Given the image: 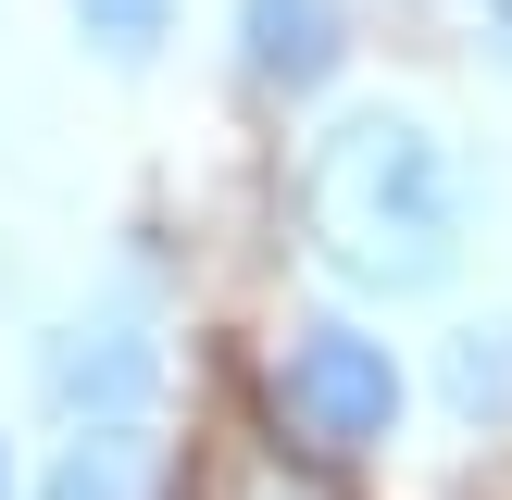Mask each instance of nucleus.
<instances>
[{"label": "nucleus", "instance_id": "obj_1", "mask_svg": "<svg viewBox=\"0 0 512 500\" xmlns=\"http://www.w3.org/2000/svg\"><path fill=\"white\" fill-rule=\"evenodd\" d=\"M300 225H313L325 275L375 300H413L463 263V188H450V150L413 113H350L313 138L300 163Z\"/></svg>", "mask_w": 512, "mask_h": 500}, {"label": "nucleus", "instance_id": "obj_2", "mask_svg": "<svg viewBox=\"0 0 512 500\" xmlns=\"http://www.w3.org/2000/svg\"><path fill=\"white\" fill-rule=\"evenodd\" d=\"M400 363H388V338H363L350 313H313L288 350H275V425H288L313 463H363V450H388L400 438Z\"/></svg>", "mask_w": 512, "mask_h": 500}, {"label": "nucleus", "instance_id": "obj_3", "mask_svg": "<svg viewBox=\"0 0 512 500\" xmlns=\"http://www.w3.org/2000/svg\"><path fill=\"white\" fill-rule=\"evenodd\" d=\"M150 388H163V350H150V325L125 300H100V313L38 338V400L63 425H150Z\"/></svg>", "mask_w": 512, "mask_h": 500}, {"label": "nucleus", "instance_id": "obj_4", "mask_svg": "<svg viewBox=\"0 0 512 500\" xmlns=\"http://www.w3.org/2000/svg\"><path fill=\"white\" fill-rule=\"evenodd\" d=\"M25 500H175V450L163 425H63Z\"/></svg>", "mask_w": 512, "mask_h": 500}, {"label": "nucleus", "instance_id": "obj_5", "mask_svg": "<svg viewBox=\"0 0 512 500\" xmlns=\"http://www.w3.org/2000/svg\"><path fill=\"white\" fill-rule=\"evenodd\" d=\"M338 0H238V75L250 88H325L338 75Z\"/></svg>", "mask_w": 512, "mask_h": 500}, {"label": "nucleus", "instance_id": "obj_6", "mask_svg": "<svg viewBox=\"0 0 512 500\" xmlns=\"http://www.w3.org/2000/svg\"><path fill=\"white\" fill-rule=\"evenodd\" d=\"M438 400L463 425H512V313L500 325H463V338L438 350Z\"/></svg>", "mask_w": 512, "mask_h": 500}, {"label": "nucleus", "instance_id": "obj_7", "mask_svg": "<svg viewBox=\"0 0 512 500\" xmlns=\"http://www.w3.org/2000/svg\"><path fill=\"white\" fill-rule=\"evenodd\" d=\"M75 25H88L113 63H150V50H163V25H175V0H75Z\"/></svg>", "mask_w": 512, "mask_h": 500}, {"label": "nucleus", "instance_id": "obj_8", "mask_svg": "<svg viewBox=\"0 0 512 500\" xmlns=\"http://www.w3.org/2000/svg\"><path fill=\"white\" fill-rule=\"evenodd\" d=\"M225 500H338L325 475H288V450H238L225 463Z\"/></svg>", "mask_w": 512, "mask_h": 500}, {"label": "nucleus", "instance_id": "obj_9", "mask_svg": "<svg viewBox=\"0 0 512 500\" xmlns=\"http://www.w3.org/2000/svg\"><path fill=\"white\" fill-rule=\"evenodd\" d=\"M0 500H25V475H13V450H0Z\"/></svg>", "mask_w": 512, "mask_h": 500}, {"label": "nucleus", "instance_id": "obj_10", "mask_svg": "<svg viewBox=\"0 0 512 500\" xmlns=\"http://www.w3.org/2000/svg\"><path fill=\"white\" fill-rule=\"evenodd\" d=\"M488 25H500V50H512V0H488Z\"/></svg>", "mask_w": 512, "mask_h": 500}]
</instances>
